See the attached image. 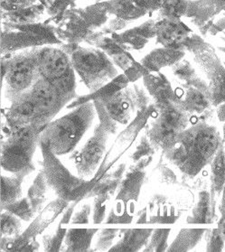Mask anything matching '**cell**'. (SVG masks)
<instances>
[{"instance_id": "obj_1", "label": "cell", "mask_w": 225, "mask_h": 252, "mask_svg": "<svg viewBox=\"0 0 225 252\" xmlns=\"http://www.w3.org/2000/svg\"><path fill=\"white\" fill-rule=\"evenodd\" d=\"M221 145L216 127L199 121L179 133L172 147L164 153L183 174L194 177L211 163Z\"/></svg>"}, {"instance_id": "obj_2", "label": "cell", "mask_w": 225, "mask_h": 252, "mask_svg": "<svg viewBox=\"0 0 225 252\" xmlns=\"http://www.w3.org/2000/svg\"><path fill=\"white\" fill-rule=\"evenodd\" d=\"M97 114L93 100L73 108L64 117L49 122L40 135L56 156L71 153L93 125Z\"/></svg>"}, {"instance_id": "obj_3", "label": "cell", "mask_w": 225, "mask_h": 252, "mask_svg": "<svg viewBox=\"0 0 225 252\" xmlns=\"http://www.w3.org/2000/svg\"><path fill=\"white\" fill-rule=\"evenodd\" d=\"M43 155L44 176L50 189L53 190L57 197L67 202L85 199L90 191L96 185V180L83 179L72 175L64 164L50 148L48 143L40 141Z\"/></svg>"}, {"instance_id": "obj_4", "label": "cell", "mask_w": 225, "mask_h": 252, "mask_svg": "<svg viewBox=\"0 0 225 252\" xmlns=\"http://www.w3.org/2000/svg\"><path fill=\"white\" fill-rule=\"evenodd\" d=\"M41 132L37 126L30 125L8 133L1 144V166L4 170L13 174L33 166Z\"/></svg>"}, {"instance_id": "obj_5", "label": "cell", "mask_w": 225, "mask_h": 252, "mask_svg": "<svg viewBox=\"0 0 225 252\" xmlns=\"http://www.w3.org/2000/svg\"><path fill=\"white\" fill-rule=\"evenodd\" d=\"M185 49L193 56L200 70L208 81L209 98L214 106L225 102V67L211 44L196 34L187 40Z\"/></svg>"}, {"instance_id": "obj_6", "label": "cell", "mask_w": 225, "mask_h": 252, "mask_svg": "<svg viewBox=\"0 0 225 252\" xmlns=\"http://www.w3.org/2000/svg\"><path fill=\"white\" fill-rule=\"evenodd\" d=\"M71 66L93 93L103 87L118 75L115 66L103 52L76 47L71 51Z\"/></svg>"}, {"instance_id": "obj_7", "label": "cell", "mask_w": 225, "mask_h": 252, "mask_svg": "<svg viewBox=\"0 0 225 252\" xmlns=\"http://www.w3.org/2000/svg\"><path fill=\"white\" fill-rule=\"evenodd\" d=\"M157 108L158 113L147 125L146 134L156 149L165 151L172 147L178 134L188 127L190 116L173 102L157 105Z\"/></svg>"}, {"instance_id": "obj_8", "label": "cell", "mask_w": 225, "mask_h": 252, "mask_svg": "<svg viewBox=\"0 0 225 252\" xmlns=\"http://www.w3.org/2000/svg\"><path fill=\"white\" fill-rule=\"evenodd\" d=\"M69 202L57 198L47 204L27 230L15 237H1L2 252H35L38 249L37 236L42 234L51 223L64 211Z\"/></svg>"}, {"instance_id": "obj_9", "label": "cell", "mask_w": 225, "mask_h": 252, "mask_svg": "<svg viewBox=\"0 0 225 252\" xmlns=\"http://www.w3.org/2000/svg\"><path fill=\"white\" fill-rule=\"evenodd\" d=\"M157 105L150 104L147 109L137 112L134 120L128 125L126 128L117 136L114 142L110 146L105 155L104 159L99 166V170L94 178L98 181L110 168L121 159V157L131 148L133 143L136 141L138 135L143 128L148 125L149 120L157 115Z\"/></svg>"}, {"instance_id": "obj_10", "label": "cell", "mask_w": 225, "mask_h": 252, "mask_svg": "<svg viewBox=\"0 0 225 252\" xmlns=\"http://www.w3.org/2000/svg\"><path fill=\"white\" fill-rule=\"evenodd\" d=\"M36 110L34 126L43 130L70 100L54 82L41 78L28 93Z\"/></svg>"}, {"instance_id": "obj_11", "label": "cell", "mask_w": 225, "mask_h": 252, "mask_svg": "<svg viewBox=\"0 0 225 252\" xmlns=\"http://www.w3.org/2000/svg\"><path fill=\"white\" fill-rule=\"evenodd\" d=\"M110 135L99 123L95 126L94 135L85 142L74 158L76 171L80 177L91 180L95 176L107 153Z\"/></svg>"}, {"instance_id": "obj_12", "label": "cell", "mask_w": 225, "mask_h": 252, "mask_svg": "<svg viewBox=\"0 0 225 252\" xmlns=\"http://www.w3.org/2000/svg\"><path fill=\"white\" fill-rule=\"evenodd\" d=\"M3 76L6 75V85L14 99L33 85L37 71L34 55L22 54L17 55L2 66Z\"/></svg>"}, {"instance_id": "obj_13", "label": "cell", "mask_w": 225, "mask_h": 252, "mask_svg": "<svg viewBox=\"0 0 225 252\" xmlns=\"http://www.w3.org/2000/svg\"><path fill=\"white\" fill-rule=\"evenodd\" d=\"M152 159L153 157L144 158L129 167L118 187L114 202L122 203L134 210L147 179L146 168Z\"/></svg>"}, {"instance_id": "obj_14", "label": "cell", "mask_w": 225, "mask_h": 252, "mask_svg": "<svg viewBox=\"0 0 225 252\" xmlns=\"http://www.w3.org/2000/svg\"><path fill=\"white\" fill-rule=\"evenodd\" d=\"M37 71L41 78L57 82L73 71L71 59L62 50L44 47L34 54Z\"/></svg>"}, {"instance_id": "obj_15", "label": "cell", "mask_w": 225, "mask_h": 252, "mask_svg": "<svg viewBox=\"0 0 225 252\" xmlns=\"http://www.w3.org/2000/svg\"><path fill=\"white\" fill-rule=\"evenodd\" d=\"M99 99L102 101L110 117L120 125H129L136 117L134 115L137 109L131 89L126 87L109 97Z\"/></svg>"}, {"instance_id": "obj_16", "label": "cell", "mask_w": 225, "mask_h": 252, "mask_svg": "<svg viewBox=\"0 0 225 252\" xmlns=\"http://www.w3.org/2000/svg\"><path fill=\"white\" fill-rule=\"evenodd\" d=\"M225 8V0H190L187 17H190L204 34Z\"/></svg>"}, {"instance_id": "obj_17", "label": "cell", "mask_w": 225, "mask_h": 252, "mask_svg": "<svg viewBox=\"0 0 225 252\" xmlns=\"http://www.w3.org/2000/svg\"><path fill=\"white\" fill-rule=\"evenodd\" d=\"M191 30L181 19L164 18L156 24V36L164 47L185 49L187 40L191 36Z\"/></svg>"}, {"instance_id": "obj_18", "label": "cell", "mask_w": 225, "mask_h": 252, "mask_svg": "<svg viewBox=\"0 0 225 252\" xmlns=\"http://www.w3.org/2000/svg\"><path fill=\"white\" fill-rule=\"evenodd\" d=\"M5 118L9 132L30 125L34 126L36 121V110L29 94H25L16 97L10 108L6 111Z\"/></svg>"}, {"instance_id": "obj_19", "label": "cell", "mask_w": 225, "mask_h": 252, "mask_svg": "<svg viewBox=\"0 0 225 252\" xmlns=\"http://www.w3.org/2000/svg\"><path fill=\"white\" fill-rule=\"evenodd\" d=\"M173 103L190 117L203 114L213 105L206 94L189 85L176 90V99Z\"/></svg>"}, {"instance_id": "obj_20", "label": "cell", "mask_w": 225, "mask_h": 252, "mask_svg": "<svg viewBox=\"0 0 225 252\" xmlns=\"http://www.w3.org/2000/svg\"><path fill=\"white\" fill-rule=\"evenodd\" d=\"M143 80L148 94L154 99L155 104H167L175 101L176 90L164 74L160 71L148 72Z\"/></svg>"}, {"instance_id": "obj_21", "label": "cell", "mask_w": 225, "mask_h": 252, "mask_svg": "<svg viewBox=\"0 0 225 252\" xmlns=\"http://www.w3.org/2000/svg\"><path fill=\"white\" fill-rule=\"evenodd\" d=\"M185 56V50L175 48H158L146 55L141 65L149 72H159L163 68L173 66Z\"/></svg>"}, {"instance_id": "obj_22", "label": "cell", "mask_w": 225, "mask_h": 252, "mask_svg": "<svg viewBox=\"0 0 225 252\" xmlns=\"http://www.w3.org/2000/svg\"><path fill=\"white\" fill-rule=\"evenodd\" d=\"M33 170L34 165L10 176H1V210L23 197V182Z\"/></svg>"}, {"instance_id": "obj_23", "label": "cell", "mask_w": 225, "mask_h": 252, "mask_svg": "<svg viewBox=\"0 0 225 252\" xmlns=\"http://www.w3.org/2000/svg\"><path fill=\"white\" fill-rule=\"evenodd\" d=\"M152 232L153 229H122V237L109 252H139L147 245Z\"/></svg>"}, {"instance_id": "obj_24", "label": "cell", "mask_w": 225, "mask_h": 252, "mask_svg": "<svg viewBox=\"0 0 225 252\" xmlns=\"http://www.w3.org/2000/svg\"><path fill=\"white\" fill-rule=\"evenodd\" d=\"M172 71L174 75L179 81L184 82L185 85H189L198 89L209 97L210 94H209L208 82H205L203 78L198 74L197 71L189 61L183 58L182 60L177 62L172 66Z\"/></svg>"}, {"instance_id": "obj_25", "label": "cell", "mask_w": 225, "mask_h": 252, "mask_svg": "<svg viewBox=\"0 0 225 252\" xmlns=\"http://www.w3.org/2000/svg\"><path fill=\"white\" fill-rule=\"evenodd\" d=\"M99 229H68L64 244L65 252H85L91 251L92 242Z\"/></svg>"}, {"instance_id": "obj_26", "label": "cell", "mask_w": 225, "mask_h": 252, "mask_svg": "<svg viewBox=\"0 0 225 252\" xmlns=\"http://www.w3.org/2000/svg\"><path fill=\"white\" fill-rule=\"evenodd\" d=\"M126 171L127 164L121 163L118 166H116L115 169L106 173L104 176L96 182V185L90 191L86 198L95 197L97 195L107 192L115 194Z\"/></svg>"}, {"instance_id": "obj_27", "label": "cell", "mask_w": 225, "mask_h": 252, "mask_svg": "<svg viewBox=\"0 0 225 252\" xmlns=\"http://www.w3.org/2000/svg\"><path fill=\"white\" fill-rule=\"evenodd\" d=\"M213 194L206 190H203L198 194L197 202L193 206L192 213L187 218L188 223L206 224L211 223L214 214Z\"/></svg>"}, {"instance_id": "obj_28", "label": "cell", "mask_w": 225, "mask_h": 252, "mask_svg": "<svg viewBox=\"0 0 225 252\" xmlns=\"http://www.w3.org/2000/svg\"><path fill=\"white\" fill-rule=\"evenodd\" d=\"M48 188H50L44 176V170L42 169L34 178L32 186L29 187L27 196L36 214H40L46 206Z\"/></svg>"}, {"instance_id": "obj_29", "label": "cell", "mask_w": 225, "mask_h": 252, "mask_svg": "<svg viewBox=\"0 0 225 252\" xmlns=\"http://www.w3.org/2000/svg\"><path fill=\"white\" fill-rule=\"evenodd\" d=\"M211 192L213 196L219 195L223 192L225 186V149L221 145L219 149L214 155V158L211 161Z\"/></svg>"}, {"instance_id": "obj_30", "label": "cell", "mask_w": 225, "mask_h": 252, "mask_svg": "<svg viewBox=\"0 0 225 252\" xmlns=\"http://www.w3.org/2000/svg\"><path fill=\"white\" fill-rule=\"evenodd\" d=\"M205 229H182L168 247V252H186L197 245L205 234Z\"/></svg>"}, {"instance_id": "obj_31", "label": "cell", "mask_w": 225, "mask_h": 252, "mask_svg": "<svg viewBox=\"0 0 225 252\" xmlns=\"http://www.w3.org/2000/svg\"><path fill=\"white\" fill-rule=\"evenodd\" d=\"M156 35V25L146 24L145 27L133 29L129 32L123 33L121 40L129 44L135 49H140L145 46L149 39Z\"/></svg>"}, {"instance_id": "obj_32", "label": "cell", "mask_w": 225, "mask_h": 252, "mask_svg": "<svg viewBox=\"0 0 225 252\" xmlns=\"http://www.w3.org/2000/svg\"><path fill=\"white\" fill-rule=\"evenodd\" d=\"M110 9L117 16L126 19L140 17L146 13L134 0H115L111 4Z\"/></svg>"}, {"instance_id": "obj_33", "label": "cell", "mask_w": 225, "mask_h": 252, "mask_svg": "<svg viewBox=\"0 0 225 252\" xmlns=\"http://www.w3.org/2000/svg\"><path fill=\"white\" fill-rule=\"evenodd\" d=\"M21 219L7 210L1 213V237H15L22 230Z\"/></svg>"}, {"instance_id": "obj_34", "label": "cell", "mask_w": 225, "mask_h": 252, "mask_svg": "<svg viewBox=\"0 0 225 252\" xmlns=\"http://www.w3.org/2000/svg\"><path fill=\"white\" fill-rule=\"evenodd\" d=\"M190 0H164L161 6V15L164 18L181 19L187 16Z\"/></svg>"}, {"instance_id": "obj_35", "label": "cell", "mask_w": 225, "mask_h": 252, "mask_svg": "<svg viewBox=\"0 0 225 252\" xmlns=\"http://www.w3.org/2000/svg\"><path fill=\"white\" fill-rule=\"evenodd\" d=\"M170 229H155L148 240L147 245L143 249L144 252H164L167 251V240Z\"/></svg>"}, {"instance_id": "obj_36", "label": "cell", "mask_w": 225, "mask_h": 252, "mask_svg": "<svg viewBox=\"0 0 225 252\" xmlns=\"http://www.w3.org/2000/svg\"><path fill=\"white\" fill-rule=\"evenodd\" d=\"M121 233V230L118 229H101L96 233V238L94 239L93 252H109L116 238Z\"/></svg>"}, {"instance_id": "obj_37", "label": "cell", "mask_w": 225, "mask_h": 252, "mask_svg": "<svg viewBox=\"0 0 225 252\" xmlns=\"http://www.w3.org/2000/svg\"><path fill=\"white\" fill-rule=\"evenodd\" d=\"M2 210H7L25 221H31L36 215L28 197H22L17 202L6 205Z\"/></svg>"}, {"instance_id": "obj_38", "label": "cell", "mask_w": 225, "mask_h": 252, "mask_svg": "<svg viewBox=\"0 0 225 252\" xmlns=\"http://www.w3.org/2000/svg\"><path fill=\"white\" fill-rule=\"evenodd\" d=\"M67 229L62 228L61 224L53 233H46L42 237L44 252H58L62 251L63 242L65 239Z\"/></svg>"}, {"instance_id": "obj_39", "label": "cell", "mask_w": 225, "mask_h": 252, "mask_svg": "<svg viewBox=\"0 0 225 252\" xmlns=\"http://www.w3.org/2000/svg\"><path fill=\"white\" fill-rule=\"evenodd\" d=\"M132 213H133V209L122 203L114 202L108 218H106L105 223H112V224L129 223L133 219Z\"/></svg>"}, {"instance_id": "obj_40", "label": "cell", "mask_w": 225, "mask_h": 252, "mask_svg": "<svg viewBox=\"0 0 225 252\" xmlns=\"http://www.w3.org/2000/svg\"><path fill=\"white\" fill-rule=\"evenodd\" d=\"M114 193H103L94 197V207H93V222L94 224L102 223L106 219L107 208L111 197Z\"/></svg>"}, {"instance_id": "obj_41", "label": "cell", "mask_w": 225, "mask_h": 252, "mask_svg": "<svg viewBox=\"0 0 225 252\" xmlns=\"http://www.w3.org/2000/svg\"><path fill=\"white\" fill-rule=\"evenodd\" d=\"M156 148L150 142L147 134L145 133L144 135H141L138 137L137 144L135 146V149L133 150L131 155H130V159L133 163H136L138 160L148 158V157H153Z\"/></svg>"}, {"instance_id": "obj_42", "label": "cell", "mask_w": 225, "mask_h": 252, "mask_svg": "<svg viewBox=\"0 0 225 252\" xmlns=\"http://www.w3.org/2000/svg\"><path fill=\"white\" fill-rule=\"evenodd\" d=\"M96 108V112L99 116V124L104 127L105 130L110 135H115L119 130V123L116 122L106 110L102 101L99 99L93 100Z\"/></svg>"}, {"instance_id": "obj_43", "label": "cell", "mask_w": 225, "mask_h": 252, "mask_svg": "<svg viewBox=\"0 0 225 252\" xmlns=\"http://www.w3.org/2000/svg\"><path fill=\"white\" fill-rule=\"evenodd\" d=\"M206 251L207 252H222L225 246V234L220 228L209 229L205 231Z\"/></svg>"}, {"instance_id": "obj_44", "label": "cell", "mask_w": 225, "mask_h": 252, "mask_svg": "<svg viewBox=\"0 0 225 252\" xmlns=\"http://www.w3.org/2000/svg\"><path fill=\"white\" fill-rule=\"evenodd\" d=\"M92 213V205L89 203L83 204V206L74 213L71 217V224H88L90 223V216Z\"/></svg>"}, {"instance_id": "obj_45", "label": "cell", "mask_w": 225, "mask_h": 252, "mask_svg": "<svg viewBox=\"0 0 225 252\" xmlns=\"http://www.w3.org/2000/svg\"><path fill=\"white\" fill-rule=\"evenodd\" d=\"M135 90L133 91V98L136 105V109L137 112H139L141 110L147 109L150 103V98L148 97V94H146V92L139 88V87H134Z\"/></svg>"}, {"instance_id": "obj_46", "label": "cell", "mask_w": 225, "mask_h": 252, "mask_svg": "<svg viewBox=\"0 0 225 252\" xmlns=\"http://www.w3.org/2000/svg\"><path fill=\"white\" fill-rule=\"evenodd\" d=\"M160 181L165 185H175L176 183V176L174 172L166 166H160L159 170Z\"/></svg>"}, {"instance_id": "obj_47", "label": "cell", "mask_w": 225, "mask_h": 252, "mask_svg": "<svg viewBox=\"0 0 225 252\" xmlns=\"http://www.w3.org/2000/svg\"><path fill=\"white\" fill-rule=\"evenodd\" d=\"M225 31V8L215 19L214 25L209 29V33L211 35H217Z\"/></svg>"}, {"instance_id": "obj_48", "label": "cell", "mask_w": 225, "mask_h": 252, "mask_svg": "<svg viewBox=\"0 0 225 252\" xmlns=\"http://www.w3.org/2000/svg\"><path fill=\"white\" fill-rule=\"evenodd\" d=\"M82 200H76V201H72L68 203V205L64 209V212L63 214V216L61 218L60 224H69L71 223V217L74 214V210L75 207L77 206L78 203H80Z\"/></svg>"}, {"instance_id": "obj_49", "label": "cell", "mask_w": 225, "mask_h": 252, "mask_svg": "<svg viewBox=\"0 0 225 252\" xmlns=\"http://www.w3.org/2000/svg\"><path fill=\"white\" fill-rule=\"evenodd\" d=\"M138 6L147 12L148 10L160 9L164 3V0H134Z\"/></svg>"}, {"instance_id": "obj_50", "label": "cell", "mask_w": 225, "mask_h": 252, "mask_svg": "<svg viewBox=\"0 0 225 252\" xmlns=\"http://www.w3.org/2000/svg\"><path fill=\"white\" fill-rule=\"evenodd\" d=\"M217 116L220 121H223L225 123V102L218 106L217 109Z\"/></svg>"}, {"instance_id": "obj_51", "label": "cell", "mask_w": 225, "mask_h": 252, "mask_svg": "<svg viewBox=\"0 0 225 252\" xmlns=\"http://www.w3.org/2000/svg\"><path fill=\"white\" fill-rule=\"evenodd\" d=\"M220 212L222 214V220H224L225 222V186L223 190V199L220 206Z\"/></svg>"}, {"instance_id": "obj_52", "label": "cell", "mask_w": 225, "mask_h": 252, "mask_svg": "<svg viewBox=\"0 0 225 252\" xmlns=\"http://www.w3.org/2000/svg\"><path fill=\"white\" fill-rule=\"evenodd\" d=\"M217 35L219 36L220 39H221V41L223 42V45L225 46V31L222 32V33H220L219 34H217Z\"/></svg>"}, {"instance_id": "obj_53", "label": "cell", "mask_w": 225, "mask_h": 252, "mask_svg": "<svg viewBox=\"0 0 225 252\" xmlns=\"http://www.w3.org/2000/svg\"><path fill=\"white\" fill-rule=\"evenodd\" d=\"M224 140H225V126H224Z\"/></svg>"}]
</instances>
